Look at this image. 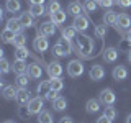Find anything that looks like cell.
I'll return each mask as SVG.
<instances>
[{"label": "cell", "mask_w": 131, "mask_h": 123, "mask_svg": "<svg viewBox=\"0 0 131 123\" xmlns=\"http://www.w3.org/2000/svg\"><path fill=\"white\" fill-rule=\"evenodd\" d=\"M93 39L87 35H79L75 39V49H77V54H80L82 57H90L93 53Z\"/></svg>", "instance_id": "6da1fadb"}, {"label": "cell", "mask_w": 131, "mask_h": 123, "mask_svg": "<svg viewBox=\"0 0 131 123\" xmlns=\"http://www.w3.org/2000/svg\"><path fill=\"white\" fill-rule=\"evenodd\" d=\"M28 110H30L31 115H39L43 112V107H44V98L43 97H33L30 102H28Z\"/></svg>", "instance_id": "7a4b0ae2"}, {"label": "cell", "mask_w": 131, "mask_h": 123, "mask_svg": "<svg viewBox=\"0 0 131 123\" xmlns=\"http://www.w3.org/2000/svg\"><path fill=\"white\" fill-rule=\"evenodd\" d=\"M84 71H85L84 64H82L79 59H74L67 64V74L71 77H80L82 74H84Z\"/></svg>", "instance_id": "3957f363"}, {"label": "cell", "mask_w": 131, "mask_h": 123, "mask_svg": "<svg viewBox=\"0 0 131 123\" xmlns=\"http://www.w3.org/2000/svg\"><path fill=\"white\" fill-rule=\"evenodd\" d=\"M33 48H35L36 53H44V51H48L49 43H48L46 36H43V35H38V36H36V38L33 39Z\"/></svg>", "instance_id": "277c9868"}, {"label": "cell", "mask_w": 131, "mask_h": 123, "mask_svg": "<svg viewBox=\"0 0 131 123\" xmlns=\"http://www.w3.org/2000/svg\"><path fill=\"white\" fill-rule=\"evenodd\" d=\"M56 33V26H54V23L49 20V22H44V23H41L39 26H38V35H43V36H46V38H49V36H52Z\"/></svg>", "instance_id": "5b68a950"}, {"label": "cell", "mask_w": 131, "mask_h": 123, "mask_svg": "<svg viewBox=\"0 0 131 123\" xmlns=\"http://www.w3.org/2000/svg\"><path fill=\"white\" fill-rule=\"evenodd\" d=\"M98 100H100L102 104H105V105H113L115 100H116V95H115V92H113L112 89H103L100 92Z\"/></svg>", "instance_id": "8992f818"}, {"label": "cell", "mask_w": 131, "mask_h": 123, "mask_svg": "<svg viewBox=\"0 0 131 123\" xmlns=\"http://www.w3.org/2000/svg\"><path fill=\"white\" fill-rule=\"evenodd\" d=\"M116 30H120V31H123V30H129L131 28V16L128 15V13H120L118 15V22H116Z\"/></svg>", "instance_id": "52a82bcc"}, {"label": "cell", "mask_w": 131, "mask_h": 123, "mask_svg": "<svg viewBox=\"0 0 131 123\" xmlns=\"http://www.w3.org/2000/svg\"><path fill=\"white\" fill-rule=\"evenodd\" d=\"M72 26L75 28L77 31H85L89 28V18L87 16H84V15H79V16H74V23H72Z\"/></svg>", "instance_id": "ba28073f"}, {"label": "cell", "mask_w": 131, "mask_h": 123, "mask_svg": "<svg viewBox=\"0 0 131 123\" xmlns=\"http://www.w3.org/2000/svg\"><path fill=\"white\" fill-rule=\"evenodd\" d=\"M46 71L49 74V77H61V74H62V66H61V63H57V61H52V63H49L46 66Z\"/></svg>", "instance_id": "9c48e42d"}, {"label": "cell", "mask_w": 131, "mask_h": 123, "mask_svg": "<svg viewBox=\"0 0 131 123\" xmlns=\"http://www.w3.org/2000/svg\"><path fill=\"white\" fill-rule=\"evenodd\" d=\"M15 100L18 102V105H28V102L31 100V95H30V92H28V89L26 87H20Z\"/></svg>", "instance_id": "30bf717a"}, {"label": "cell", "mask_w": 131, "mask_h": 123, "mask_svg": "<svg viewBox=\"0 0 131 123\" xmlns=\"http://www.w3.org/2000/svg\"><path fill=\"white\" fill-rule=\"evenodd\" d=\"M89 76H90V79H92V80H102V79L105 77V69H103V66H100V64L92 66Z\"/></svg>", "instance_id": "8fae6325"}, {"label": "cell", "mask_w": 131, "mask_h": 123, "mask_svg": "<svg viewBox=\"0 0 131 123\" xmlns=\"http://www.w3.org/2000/svg\"><path fill=\"white\" fill-rule=\"evenodd\" d=\"M118 56H120V53H118L116 48H106L103 51V54H102L105 63H115L118 59Z\"/></svg>", "instance_id": "7c38bea8"}, {"label": "cell", "mask_w": 131, "mask_h": 123, "mask_svg": "<svg viewBox=\"0 0 131 123\" xmlns=\"http://www.w3.org/2000/svg\"><path fill=\"white\" fill-rule=\"evenodd\" d=\"M41 74H43V69L38 63H31L28 66V76L31 79H41Z\"/></svg>", "instance_id": "4fadbf2b"}, {"label": "cell", "mask_w": 131, "mask_h": 123, "mask_svg": "<svg viewBox=\"0 0 131 123\" xmlns=\"http://www.w3.org/2000/svg\"><path fill=\"white\" fill-rule=\"evenodd\" d=\"M112 74H113L115 80H125L126 77H128V69H126L125 66H116Z\"/></svg>", "instance_id": "5bb4252c"}, {"label": "cell", "mask_w": 131, "mask_h": 123, "mask_svg": "<svg viewBox=\"0 0 131 123\" xmlns=\"http://www.w3.org/2000/svg\"><path fill=\"white\" fill-rule=\"evenodd\" d=\"M82 12H84V5H80L79 2H71L67 5V13L72 16H79L82 15Z\"/></svg>", "instance_id": "9a60e30c"}, {"label": "cell", "mask_w": 131, "mask_h": 123, "mask_svg": "<svg viewBox=\"0 0 131 123\" xmlns=\"http://www.w3.org/2000/svg\"><path fill=\"white\" fill-rule=\"evenodd\" d=\"M13 72L16 74V76H20V74H26V72H28L26 61H23V59H15V63H13Z\"/></svg>", "instance_id": "2e32d148"}, {"label": "cell", "mask_w": 131, "mask_h": 123, "mask_svg": "<svg viewBox=\"0 0 131 123\" xmlns=\"http://www.w3.org/2000/svg\"><path fill=\"white\" fill-rule=\"evenodd\" d=\"M33 16L30 12H23V13H20V16H18V20H20V23H21V26L23 28H30V26H33Z\"/></svg>", "instance_id": "e0dca14e"}, {"label": "cell", "mask_w": 131, "mask_h": 123, "mask_svg": "<svg viewBox=\"0 0 131 123\" xmlns=\"http://www.w3.org/2000/svg\"><path fill=\"white\" fill-rule=\"evenodd\" d=\"M16 94H18V89H16L15 85H7V87L2 90V95H3L5 100H13V98H16Z\"/></svg>", "instance_id": "ac0fdd59"}, {"label": "cell", "mask_w": 131, "mask_h": 123, "mask_svg": "<svg viewBox=\"0 0 131 123\" xmlns=\"http://www.w3.org/2000/svg\"><path fill=\"white\" fill-rule=\"evenodd\" d=\"M100 100H97V98H90V100L85 104V110H87V113H97L100 112Z\"/></svg>", "instance_id": "d6986e66"}, {"label": "cell", "mask_w": 131, "mask_h": 123, "mask_svg": "<svg viewBox=\"0 0 131 123\" xmlns=\"http://www.w3.org/2000/svg\"><path fill=\"white\" fill-rule=\"evenodd\" d=\"M118 22V13L113 10H106L103 13V23L105 25H116Z\"/></svg>", "instance_id": "ffe728a7"}, {"label": "cell", "mask_w": 131, "mask_h": 123, "mask_svg": "<svg viewBox=\"0 0 131 123\" xmlns=\"http://www.w3.org/2000/svg\"><path fill=\"white\" fill-rule=\"evenodd\" d=\"M66 16H67V13H66L64 10H59V12H56V13H51V22L54 25H62L66 22Z\"/></svg>", "instance_id": "44dd1931"}, {"label": "cell", "mask_w": 131, "mask_h": 123, "mask_svg": "<svg viewBox=\"0 0 131 123\" xmlns=\"http://www.w3.org/2000/svg\"><path fill=\"white\" fill-rule=\"evenodd\" d=\"M7 28H10L12 31L13 33H16V35H18V33H21V23H20V20L18 18H10L7 22Z\"/></svg>", "instance_id": "7402d4cb"}, {"label": "cell", "mask_w": 131, "mask_h": 123, "mask_svg": "<svg viewBox=\"0 0 131 123\" xmlns=\"http://www.w3.org/2000/svg\"><path fill=\"white\" fill-rule=\"evenodd\" d=\"M52 108L56 110V112H64L66 108H67V100H66L64 97H57L54 102H52Z\"/></svg>", "instance_id": "603a6c76"}, {"label": "cell", "mask_w": 131, "mask_h": 123, "mask_svg": "<svg viewBox=\"0 0 131 123\" xmlns=\"http://www.w3.org/2000/svg\"><path fill=\"white\" fill-rule=\"evenodd\" d=\"M61 33H62V38H66V39L77 38V30L74 26H64L62 30H61Z\"/></svg>", "instance_id": "cb8c5ba5"}, {"label": "cell", "mask_w": 131, "mask_h": 123, "mask_svg": "<svg viewBox=\"0 0 131 123\" xmlns=\"http://www.w3.org/2000/svg\"><path fill=\"white\" fill-rule=\"evenodd\" d=\"M5 8L10 13H16V12H20V8H21V3H20V0H7Z\"/></svg>", "instance_id": "d4e9b609"}, {"label": "cell", "mask_w": 131, "mask_h": 123, "mask_svg": "<svg viewBox=\"0 0 131 123\" xmlns=\"http://www.w3.org/2000/svg\"><path fill=\"white\" fill-rule=\"evenodd\" d=\"M49 84H51V89L56 90V92H61V90L64 89V82L61 77H51L49 79Z\"/></svg>", "instance_id": "484cf974"}, {"label": "cell", "mask_w": 131, "mask_h": 123, "mask_svg": "<svg viewBox=\"0 0 131 123\" xmlns=\"http://www.w3.org/2000/svg\"><path fill=\"white\" fill-rule=\"evenodd\" d=\"M15 36H16V33H13L10 28H7V26H5V30L2 31V41L3 43H13Z\"/></svg>", "instance_id": "4316f807"}, {"label": "cell", "mask_w": 131, "mask_h": 123, "mask_svg": "<svg viewBox=\"0 0 131 123\" xmlns=\"http://www.w3.org/2000/svg\"><path fill=\"white\" fill-rule=\"evenodd\" d=\"M28 12H30L33 16H38V18H39V16H43L44 13H46V8H44L43 3H41V5H31Z\"/></svg>", "instance_id": "83f0119b"}, {"label": "cell", "mask_w": 131, "mask_h": 123, "mask_svg": "<svg viewBox=\"0 0 131 123\" xmlns=\"http://www.w3.org/2000/svg\"><path fill=\"white\" fill-rule=\"evenodd\" d=\"M49 90H51V84H49V80H41L38 84V87H36V92L41 94V95H46Z\"/></svg>", "instance_id": "f1b7e54d"}, {"label": "cell", "mask_w": 131, "mask_h": 123, "mask_svg": "<svg viewBox=\"0 0 131 123\" xmlns=\"http://www.w3.org/2000/svg\"><path fill=\"white\" fill-rule=\"evenodd\" d=\"M52 54H54L56 57H66V56H69V53L66 51L59 43H56L54 46H52Z\"/></svg>", "instance_id": "f546056e"}, {"label": "cell", "mask_w": 131, "mask_h": 123, "mask_svg": "<svg viewBox=\"0 0 131 123\" xmlns=\"http://www.w3.org/2000/svg\"><path fill=\"white\" fill-rule=\"evenodd\" d=\"M28 56H30V51H28L26 46L16 48V51H15V59H23V61H26Z\"/></svg>", "instance_id": "4dcf8cb0"}, {"label": "cell", "mask_w": 131, "mask_h": 123, "mask_svg": "<svg viewBox=\"0 0 131 123\" xmlns=\"http://www.w3.org/2000/svg\"><path fill=\"white\" fill-rule=\"evenodd\" d=\"M38 121L39 123H52V113L48 112V110H43L38 115Z\"/></svg>", "instance_id": "1f68e13d"}, {"label": "cell", "mask_w": 131, "mask_h": 123, "mask_svg": "<svg viewBox=\"0 0 131 123\" xmlns=\"http://www.w3.org/2000/svg\"><path fill=\"white\" fill-rule=\"evenodd\" d=\"M30 79H31V77L28 76V72L26 74H20V76L16 77V85H18V87H26L28 82H30Z\"/></svg>", "instance_id": "d6a6232c"}, {"label": "cell", "mask_w": 131, "mask_h": 123, "mask_svg": "<svg viewBox=\"0 0 131 123\" xmlns=\"http://www.w3.org/2000/svg\"><path fill=\"white\" fill-rule=\"evenodd\" d=\"M13 44H15V48H23V46H26V36H25L23 33H18V35L15 36Z\"/></svg>", "instance_id": "836d02e7"}, {"label": "cell", "mask_w": 131, "mask_h": 123, "mask_svg": "<svg viewBox=\"0 0 131 123\" xmlns=\"http://www.w3.org/2000/svg\"><path fill=\"white\" fill-rule=\"evenodd\" d=\"M106 33H108V28L105 26V23L97 25V26H95V36H97V38H105Z\"/></svg>", "instance_id": "e575fe53"}, {"label": "cell", "mask_w": 131, "mask_h": 123, "mask_svg": "<svg viewBox=\"0 0 131 123\" xmlns=\"http://www.w3.org/2000/svg\"><path fill=\"white\" fill-rule=\"evenodd\" d=\"M84 10L87 12V13H93V12L97 10V2L95 0H85L84 2Z\"/></svg>", "instance_id": "d590c367"}, {"label": "cell", "mask_w": 131, "mask_h": 123, "mask_svg": "<svg viewBox=\"0 0 131 123\" xmlns=\"http://www.w3.org/2000/svg\"><path fill=\"white\" fill-rule=\"evenodd\" d=\"M12 69H13V67L10 66V63H8V61L5 59V57H3V59L0 61V72H2L3 76H5V74H8V72L12 71Z\"/></svg>", "instance_id": "8d00e7d4"}, {"label": "cell", "mask_w": 131, "mask_h": 123, "mask_svg": "<svg viewBox=\"0 0 131 123\" xmlns=\"http://www.w3.org/2000/svg\"><path fill=\"white\" fill-rule=\"evenodd\" d=\"M59 10H61V3L57 2V0H51V2H49V5H48L49 15H51V13H56V12H59Z\"/></svg>", "instance_id": "74e56055"}, {"label": "cell", "mask_w": 131, "mask_h": 123, "mask_svg": "<svg viewBox=\"0 0 131 123\" xmlns=\"http://www.w3.org/2000/svg\"><path fill=\"white\" fill-rule=\"evenodd\" d=\"M103 115H106L108 118L115 120V118H116V115H118V112H116V108H115L113 105H106V108H105V113H103Z\"/></svg>", "instance_id": "f35d334b"}, {"label": "cell", "mask_w": 131, "mask_h": 123, "mask_svg": "<svg viewBox=\"0 0 131 123\" xmlns=\"http://www.w3.org/2000/svg\"><path fill=\"white\" fill-rule=\"evenodd\" d=\"M57 43H59L61 46H62V48L66 49V51L69 53V54H71V53H72V46H71V39H66V38H61L59 41H57Z\"/></svg>", "instance_id": "ab89813d"}, {"label": "cell", "mask_w": 131, "mask_h": 123, "mask_svg": "<svg viewBox=\"0 0 131 123\" xmlns=\"http://www.w3.org/2000/svg\"><path fill=\"white\" fill-rule=\"evenodd\" d=\"M18 115L21 118H26L28 115H31V113H30V110H28L26 105H18Z\"/></svg>", "instance_id": "60d3db41"}, {"label": "cell", "mask_w": 131, "mask_h": 123, "mask_svg": "<svg viewBox=\"0 0 131 123\" xmlns=\"http://www.w3.org/2000/svg\"><path fill=\"white\" fill-rule=\"evenodd\" d=\"M57 97H59V95H57V92H56V90H52V89L49 90L46 95H44V98H46V100H51V102H54Z\"/></svg>", "instance_id": "b9f144b4"}, {"label": "cell", "mask_w": 131, "mask_h": 123, "mask_svg": "<svg viewBox=\"0 0 131 123\" xmlns=\"http://www.w3.org/2000/svg\"><path fill=\"white\" fill-rule=\"evenodd\" d=\"M115 3H116L118 7H123V8L131 7V0H115Z\"/></svg>", "instance_id": "7bdbcfd3"}, {"label": "cell", "mask_w": 131, "mask_h": 123, "mask_svg": "<svg viewBox=\"0 0 131 123\" xmlns=\"http://www.w3.org/2000/svg\"><path fill=\"white\" fill-rule=\"evenodd\" d=\"M100 7H103V8H112L115 5V0H102L100 3H98Z\"/></svg>", "instance_id": "ee69618b"}, {"label": "cell", "mask_w": 131, "mask_h": 123, "mask_svg": "<svg viewBox=\"0 0 131 123\" xmlns=\"http://www.w3.org/2000/svg\"><path fill=\"white\" fill-rule=\"evenodd\" d=\"M112 121L113 120H112V118H108L106 115H102L100 118H97V123H112Z\"/></svg>", "instance_id": "f6af8a7d"}, {"label": "cell", "mask_w": 131, "mask_h": 123, "mask_svg": "<svg viewBox=\"0 0 131 123\" xmlns=\"http://www.w3.org/2000/svg\"><path fill=\"white\" fill-rule=\"evenodd\" d=\"M59 123H74V120H72V117H62L59 120Z\"/></svg>", "instance_id": "bcb514c9"}, {"label": "cell", "mask_w": 131, "mask_h": 123, "mask_svg": "<svg viewBox=\"0 0 131 123\" xmlns=\"http://www.w3.org/2000/svg\"><path fill=\"white\" fill-rule=\"evenodd\" d=\"M31 5H41V3H44V0H30Z\"/></svg>", "instance_id": "7dc6e473"}, {"label": "cell", "mask_w": 131, "mask_h": 123, "mask_svg": "<svg viewBox=\"0 0 131 123\" xmlns=\"http://www.w3.org/2000/svg\"><path fill=\"white\" fill-rule=\"evenodd\" d=\"M5 87H7V84H5V80H3V79H2V80H0V89H2V90H3V89H5Z\"/></svg>", "instance_id": "c3c4849f"}, {"label": "cell", "mask_w": 131, "mask_h": 123, "mask_svg": "<svg viewBox=\"0 0 131 123\" xmlns=\"http://www.w3.org/2000/svg\"><path fill=\"white\" fill-rule=\"evenodd\" d=\"M5 18V13H3V10H0V20H3Z\"/></svg>", "instance_id": "681fc988"}, {"label": "cell", "mask_w": 131, "mask_h": 123, "mask_svg": "<svg viewBox=\"0 0 131 123\" xmlns=\"http://www.w3.org/2000/svg\"><path fill=\"white\" fill-rule=\"evenodd\" d=\"M126 123H131V113L128 115V117H126Z\"/></svg>", "instance_id": "f907efd6"}, {"label": "cell", "mask_w": 131, "mask_h": 123, "mask_svg": "<svg viewBox=\"0 0 131 123\" xmlns=\"http://www.w3.org/2000/svg\"><path fill=\"white\" fill-rule=\"evenodd\" d=\"M128 41L131 43V28H129V31H128Z\"/></svg>", "instance_id": "816d5d0a"}, {"label": "cell", "mask_w": 131, "mask_h": 123, "mask_svg": "<svg viewBox=\"0 0 131 123\" xmlns=\"http://www.w3.org/2000/svg\"><path fill=\"white\" fill-rule=\"evenodd\" d=\"M128 61H129V63H131V49H129V51H128Z\"/></svg>", "instance_id": "f5cc1de1"}, {"label": "cell", "mask_w": 131, "mask_h": 123, "mask_svg": "<svg viewBox=\"0 0 131 123\" xmlns=\"http://www.w3.org/2000/svg\"><path fill=\"white\" fill-rule=\"evenodd\" d=\"M3 123H15V121H12V120H7V121H3Z\"/></svg>", "instance_id": "db71d44e"}, {"label": "cell", "mask_w": 131, "mask_h": 123, "mask_svg": "<svg viewBox=\"0 0 131 123\" xmlns=\"http://www.w3.org/2000/svg\"><path fill=\"white\" fill-rule=\"evenodd\" d=\"M95 2H97V3H100V2H102V0H95Z\"/></svg>", "instance_id": "11a10c76"}]
</instances>
